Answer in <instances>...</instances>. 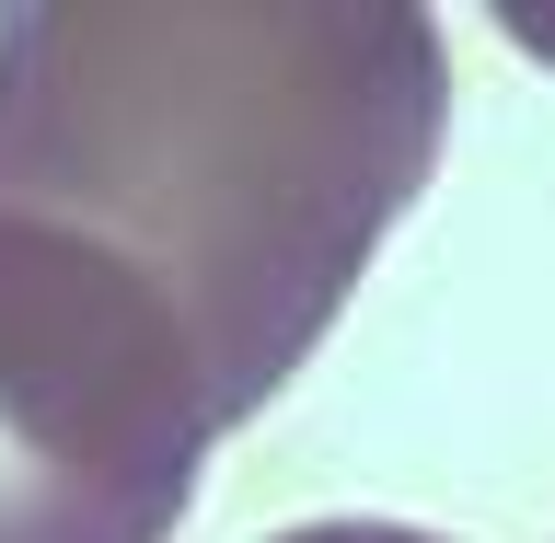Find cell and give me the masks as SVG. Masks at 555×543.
<instances>
[{"instance_id": "6da1fadb", "label": "cell", "mask_w": 555, "mask_h": 543, "mask_svg": "<svg viewBox=\"0 0 555 543\" xmlns=\"http://www.w3.org/2000/svg\"><path fill=\"white\" fill-rule=\"evenodd\" d=\"M451 128L416 0H12L0 220L69 232L173 312L220 440L312 359Z\"/></svg>"}, {"instance_id": "7a4b0ae2", "label": "cell", "mask_w": 555, "mask_h": 543, "mask_svg": "<svg viewBox=\"0 0 555 543\" xmlns=\"http://www.w3.org/2000/svg\"><path fill=\"white\" fill-rule=\"evenodd\" d=\"M208 451L173 312L116 255L0 220V543H173Z\"/></svg>"}, {"instance_id": "3957f363", "label": "cell", "mask_w": 555, "mask_h": 543, "mask_svg": "<svg viewBox=\"0 0 555 543\" xmlns=\"http://www.w3.org/2000/svg\"><path fill=\"white\" fill-rule=\"evenodd\" d=\"M267 543H440V532H405V520H312V532H267Z\"/></svg>"}]
</instances>
